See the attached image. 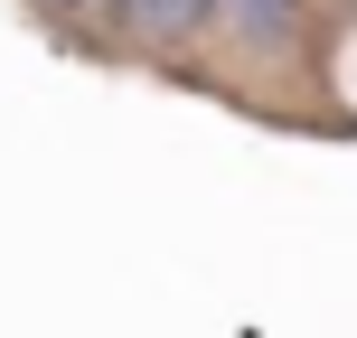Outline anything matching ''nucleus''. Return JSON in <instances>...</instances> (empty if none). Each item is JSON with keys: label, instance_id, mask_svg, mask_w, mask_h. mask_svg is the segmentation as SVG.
<instances>
[{"label": "nucleus", "instance_id": "nucleus-1", "mask_svg": "<svg viewBox=\"0 0 357 338\" xmlns=\"http://www.w3.org/2000/svg\"><path fill=\"white\" fill-rule=\"evenodd\" d=\"M113 19L142 29V38H169V29H207L216 0H113Z\"/></svg>", "mask_w": 357, "mask_h": 338}, {"label": "nucleus", "instance_id": "nucleus-2", "mask_svg": "<svg viewBox=\"0 0 357 338\" xmlns=\"http://www.w3.org/2000/svg\"><path fill=\"white\" fill-rule=\"evenodd\" d=\"M216 19H245V29H282L291 0H216Z\"/></svg>", "mask_w": 357, "mask_h": 338}]
</instances>
